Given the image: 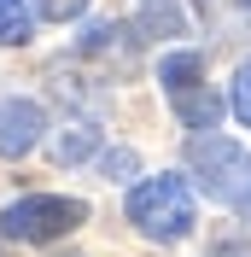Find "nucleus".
Masks as SVG:
<instances>
[{"label": "nucleus", "mask_w": 251, "mask_h": 257, "mask_svg": "<svg viewBox=\"0 0 251 257\" xmlns=\"http://www.w3.org/2000/svg\"><path fill=\"white\" fill-rule=\"evenodd\" d=\"M24 41H30V6L0 0V47H24Z\"/></svg>", "instance_id": "obj_6"}, {"label": "nucleus", "mask_w": 251, "mask_h": 257, "mask_svg": "<svg viewBox=\"0 0 251 257\" xmlns=\"http://www.w3.org/2000/svg\"><path fill=\"white\" fill-rule=\"evenodd\" d=\"M35 12H41V18H53V24H64V18L88 12V0H35Z\"/></svg>", "instance_id": "obj_8"}, {"label": "nucleus", "mask_w": 251, "mask_h": 257, "mask_svg": "<svg viewBox=\"0 0 251 257\" xmlns=\"http://www.w3.org/2000/svg\"><path fill=\"white\" fill-rule=\"evenodd\" d=\"M47 128V111L35 99H0V158H24Z\"/></svg>", "instance_id": "obj_5"}, {"label": "nucleus", "mask_w": 251, "mask_h": 257, "mask_svg": "<svg viewBox=\"0 0 251 257\" xmlns=\"http://www.w3.org/2000/svg\"><path fill=\"white\" fill-rule=\"evenodd\" d=\"M129 222L141 228L146 240H181L193 234L199 210H193V187L187 176H152L129 193Z\"/></svg>", "instance_id": "obj_2"}, {"label": "nucleus", "mask_w": 251, "mask_h": 257, "mask_svg": "<svg viewBox=\"0 0 251 257\" xmlns=\"http://www.w3.org/2000/svg\"><path fill=\"white\" fill-rule=\"evenodd\" d=\"M228 105H234V117L251 128V59L234 70V88H228Z\"/></svg>", "instance_id": "obj_7"}, {"label": "nucleus", "mask_w": 251, "mask_h": 257, "mask_svg": "<svg viewBox=\"0 0 251 257\" xmlns=\"http://www.w3.org/2000/svg\"><path fill=\"white\" fill-rule=\"evenodd\" d=\"M158 82H164L175 117H181L187 128H204V135L216 128L222 105H216V94L204 88V59L199 53H164V59H158Z\"/></svg>", "instance_id": "obj_4"}, {"label": "nucleus", "mask_w": 251, "mask_h": 257, "mask_svg": "<svg viewBox=\"0 0 251 257\" xmlns=\"http://www.w3.org/2000/svg\"><path fill=\"white\" fill-rule=\"evenodd\" d=\"M82 152H94V135L82 128V135H70V141H59V158L70 164V158H82Z\"/></svg>", "instance_id": "obj_9"}, {"label": "nucleus", "mask_w": 251, "mask_h": 257, "mask_svg": "<svg viewBox=\"0 0 251 257\" xmlns=\"http://www.w3.org/2000/svg\"><path fill=\"white\" fill-rule=\"evenodd\" d=\"M193 176L204 181V193L228 210H251V152L228 135H193L187 146Z\"/></svg>", "instance_id": "obj_1"}, {"label": "nucleus", "mask_w": 251, "mask_h": 257, "mask_svg": "<svg viewBox=\"0 0 251 257\" xmlns=\"http://www.w3.org/2000/svg\"><path fill=\"white\" fill-rule=\"evenodd\" d=\"M76 222H88V205L82 199H64V193H24L0 210V234L18 245H47L59 234H70Z\"/></svg>", "instance_id": "obj_3"}, {"label": "nucleus", "mask_w": 251, "mask_h": 257, "mask_svg": "<svg viewBox=\"0 0 251 257\" xmlns=\"http://www.w3.org/2000/svg\"><path fill=\"white\" fill-rule=\"evenodd\" d=\"M222 257H239V251H222Z\"/></svg>", "instance_id": "obj_10"}]
</instances>
